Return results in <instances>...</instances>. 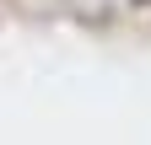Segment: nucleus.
<instances>
[{"instance_id":"nucleus-1","label":"nucleus","mask_w":151,"mask_h":145,"mask_svg":"<svg viewBox=\"0 0 151 145\" xmlns=\"http://www.w3.org/2000/svg\"><path fill=\"white\" fill-rule=\"evenodd\" d=\"M140 6H146V0H140Z\"/></svg>"}]
</instances>
